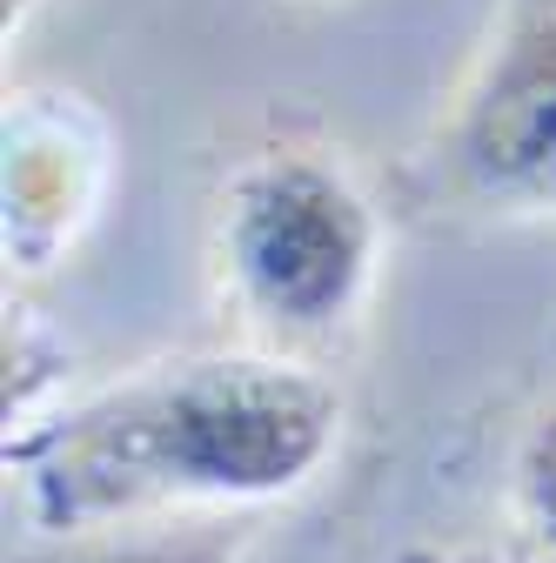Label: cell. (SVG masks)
<instances>
[{"label":"cell","instance_id":"6da1fadb","mask_svg":"<svg viewBox=\"0 0 556 563\" xmlns=\"http://www.w3.org/2000/svg\"><path fill=\"white\" fill-rule=\"evenodd\" d=\"M342 437V396L268 356H181L8 443L41 530H88L162 504H268Z\"/></svg>","mask_w":556,"mask_h":563},{"label":"cell","instance_id":"7a4b0ae2","mask_svg":"<svg viewBox=\"0 0 556 563\" xmlns=\"http://www.w3.org/2000/svg\"><path fill=\"white\" fill-rule=\"evenodd\" d=\"M215 249L242 309L289 335H315L363 302L382 229L342 168L315 155H262L222 188Z\"/></svg>","mask_w":556,"mask_h":563},{"label":"cell","instance_id":"3957f363","mask_svg":"<svg viewBox=\"0 0 556 563\" xmlns=\"http://www.w3.org/2000/svg\"><path fill=\"white\" fill-rule=\"evenodd\" d=\"M449 175L482 208H556V8L530 14L449 128Z\"/></svg>","mask_w":556,"mask_h":563},{"label":"cell","instance_id":"277c9868","mask_svg":"<svg viewBox=\"0 0 556 563\" xmlns=\"http://www.w3.org/2000/svg\"><path fill=\"white\" fill-rule=\"evenodd\" d=\"M75 121V114H67ZM60 114L8 121V249L41 268V255L88 216L94 201V148H60Z\"/></svg>","mask_w":556,"mask_h":563},{"label":"cell","instance_id":"5b68a950","mask_svg":"<svg viewBox=\"0 0 556 563\" xmlns=\"http://www.w3.org/2000/svg\"><path fill=\"white\" fill-rule=\"evenodd\" d=\"M516 504H523L530 530L556 550V402L530 422V437L516 450Z\"/></svg>","mask_w":556,"mask_h":563},{"label":"cell","instance_id":"8992f818","mask_svg":"<svg viewBox=\"0 0 556 563\" xmlns=\"http://www.w3.org/2000/svg\"><path fill=\"white\" fill-rule=\"evenodd\" d=\"M94 563H215V550H194V543H127V550H108Z\"/></svg>","mask_w":556,"mask_h":563}]
</instances>
